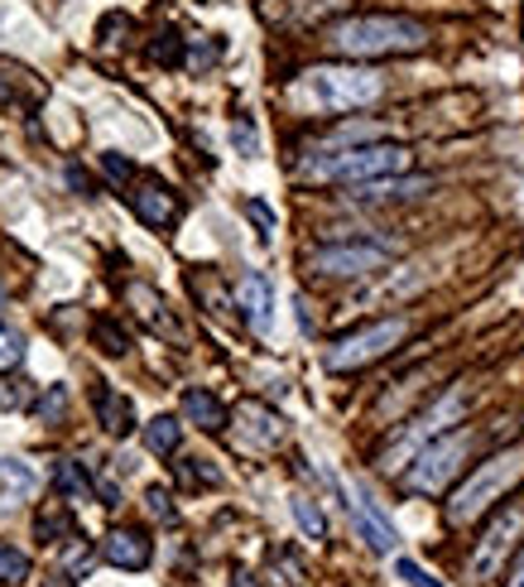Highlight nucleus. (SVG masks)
<instances>
[{
	"mask_svg": "<svg viewBox=\"0 0 524 587\" xmlns=\"http://www.w3.org/2000/svg\"><path fill=\"white\" fill-rule=\"evenodd\" d=\"M414 169V150L409 145H389V140H371V145H337V150H323L299 164V179L313 183H371V179H395Z\"/></svg>",
	"mask_w": 524,
	"mask_h": 587,
	"instance_id": "obj_1",
	"label": "nucleus"
},
{
	"mask_svg": "<svg viewBox=\"0 0 524 587\" xmlns=\"http://www.w3.org/2000/svg\"><path fill=\"white\" fill-rule=\"evenodd\" d=\"M327 44L342 58H399L429 48V24L409 15H347L327 30Z\"/></svg>",
	"mask_w": 524,
	"mask_h": 587,
	"instance_id": "obj_2",
	"label": "nucleus"
},
{
	"mask_svg": "<svg viewBox=\"0 0 524 587\" xmlns=\"http://www.w3.org/2000/svg\"><path fill=\"white\" fill-rule=\"evenodd\" d=\"M299 96L318 112H361L385 96V72L361 64H323L299 78Z\"/></svg>",
	"mask_w": 524,
	"mask_h": 587,
	"instance_id": "obj_3",
	"label": "nucleus"
},
{
	"mask_svg": "<svg viewBox=\"0 0 524 587\" xmlns=\"http://www.w3.org/2000/svg\"><path fill=\"white\" fill-rule=\"evenodd\" d=\"M515 482H524V448H505V452H496V458H486L481 468L453 492V500H447V520L471 525L477 516H486V510H491Z\"/></svg>",
	"mask_w": 524,
	"mask_h": 587,
	"instance_id": "obj_4",
	"label": "nucleus"
},
{
	"mask_svg": "<svg viewBox=\"0 0 524 587\" xmlns=\"http://www.w3.org/2000/svg\"><path fill=\"white\" fill-rule=\"evenodd\" d=\"M462 414H467V390L453 385L447 395H438L433 405L423 410L419 419H414L409 429L399 434L395 444H389V448L381 452V472H399V468H409V462L419 458V452L429 448L433 438H443L447 429H453V424H462Z\"/></svg>",
	"mask_w": 524,
	"mask_h": 587,
	"instance_id": "obj_5",
	"label": "nucleus"
},
{
	"mask_svg": "<svg viewBox=\"0 0 524 587\" xmlns=\"http://www.w3.org/2000/svg\"><path fill=\"white\" fill-rule=\"evenodd\" d=\"M405 337H409L405 318H385V323H371V327H361V333L337 337L333 347H327L323 366H327V371H361V366L389 357V352H395Z\"/></svg>",
	"mask_w": 524,
	"mask_h": 587,
	"instance_id": "obj_6",
	"label": "nucleus"
},
{
	"mask_svg": "<svg viewBox=\"0 0 524 587\" xmlns=\"http://www.w3.org/2000/svg\"><path fill=\"white\" fill-rule=\"evenodd\" d=\"M467 448H471V434H462V429L433 438V444L405 468V486H409L414 496H438L462 472V458H467Z\"/></svg>",
	"mask_w": 524,
	"mask_h": 587,
	"instance_id": "obj_7",
	"label": "nucleus"
},
{
	"mask_svg": "<svg viewBox=\"0 0 524 587\" xmlns=\"http://www.w3.org/2000/svg\"><path fill=\"white\" fill-rule=\"evenodd\" d=\"M389 261L385 246H371V241H342V246H318L308 255V271L327 275V279H351V275H375Z\"/></svg>",
	"mask_w": 524,
	"mask_h": 587,
	"instance_id": "obj_8",
	"label": "nucleus"
},
{
	"mask_svg": "<svg viewBox=\"0 0 524 587\" xmlns=\"http://www.w3.org/2000/svg\"><path fill=\"white\" fill-rule=\"evenodd\" d=\"M524 530V516L520 510H501L491 525H486V534L477 540V554H471V578H496L505 564V554L515 549V534Z\"/></svg>",
	"mask_w": 524,
	"mask_h": 587,
	"instance_id": "obj_9",
	"label": "nucleus"
},
{
	"mask_svg": "<svg viewBox=\"0 0 524 587\" xmlns=\"http://www.w3.org/2000/svg\"><path fill=\"white\" fill-rule=\"evenodd\" d=\"M126 198H130V207H136V217H140L144 227L164 231V227L178 222V198H174V188L160 183V179H136Z\"/></svg>",
	"mask_w": 524,
	"mask_h": 587,
	"instance_id": "obj_10",
	"label": "nucleus"
},
{
	"mask_svg": "<svg viewBox=\"0 0 524 587\" xmlns=\"http://www.w3.org/2000/svg\"><path fill=\"white\" fill-rule=\"evenodd\" d=\"M347 506H351V520H357V534L375 549V554H389V549L399 544L395 525L385 520V510L375 506V496L365 492V486H351V500H347Z\"/></svg>",
	"mask_w": 524,
	"mask_h": 587,
	"instance_id": "obj_11",
	"label": "nucleus"
},
{
	"mask_svg": "<svg viewBox=\"0 0 524 587\" xmlns=\"http://www.w3.org/2000/svg\"><path fill=\"white\" fill-rule=\"evenodd\" d=\"M236 309H241V318L251 323V333L270 337V327H275V289H270V279H265L260 271L241 275V285H236Z\"/></svg>",
	"mask_w": 524,
	"mask_h": 587,
	"instance_id": "obj_12",
	"label": "nucleus"
},
{
	"mask_svg": "<svg viewBox=\"0 0 524 587\" xmlns=\"http://www.w3.org/2000/svg\"><path fill=\"white\" fill-rule=\"evenodd\" d=\"M102 559L112 568H126V573H140V568H150V559H154V544L144 540V530H112L102 540Z\"/></svg>",
	"mask_w": 524,
	"mask_h": 587,
	"instance_id": "obj_13",
	"label": "nucleus"
},
{
	"mask_svg": "<svg viewBox=\"0 0 524 587\" xmlns=\"http://www.w3.org/2000/svg\"><path fill=\"white\" fill-rule=\"evenodd\" d=\"M236 424H241V444L246 448H275L279 438H284V419H279L275 410L255 405V400L236 410Z\"/></svg>",
	"mask_w": 524,
	"mask_h": 587,
	"instance_id": "obj_14",
	"label": "nucleus"
},
{
	"mask_svg": "<svg viewBox=\"0 0 524 587\" xmlns=\"http://www.w3.org/2000/svg\"><path fill=\"white\" fill-rule=\"evenodd\" d=\"M44 82L34 78L30 68L20 64H0V106H20V112H30V106L44 102Z\"/></svg>",
	"mask_w": 524,
	"mask_h": 587,
	"instance_id": "obj_15",
	"label": "nucleus"
},
{
	"mask_svg": "<svg viewBox=\"0 0 524 587\" xmlns=\"http://www.w3.org/2000/svg\"><path fill=\"white\" fill-rule=\"evenodd\" d=\"M92 405H96V419H102V429H106V434L126 438L130 429H136V405H130V400L120 395V390L96 385V390H92Z\"/></svg>",
	"mask_w": 524,
	"mask_h": 587,
	"instance_id": "obj_16",
	"label": "nucleus"
},
{
	"mask_svg": "<svg viewBox=\"0 0 524 587\" xmlns=\"http://www.w3.org/2000/svg\"><path fill=\"white\" fill-rule=\"evenodd\" d=\"M433 193V179H409V174H395V179H371V183H357L351 198H365V203H389V198H423Z\"/></svg>",
	"mask_w": 524,
	"mask_h": 587,
	"instance_id": "obj_17",
	"label": "nucleus"
},
{
	"mask_svg": "<svg viewBox=\"0 0 524 587\" xmlns=\"http://www.w3.org/2000/svg\"><path fill=\"white\" fill-rule=\"evenodd\" d=\"M183 419L188 424H198V429L207 434H217V429H226V405L212 395V390H183Z\"/></svg>",
	"mask_w": 524,
	"mask_h": 587,
	"instance_id": "obj_18",
	"label": "nucleus"
},
{
	"mask_svg": "<svg viewBox=\"0 0 524 587\" xmlns=\"http://www.w3.org/2000/svg\"><path fill=\"white\" fill-rule=\"evenodd\" d=\"M0 492H5V500H30L34 492H39V476H34L30 462L0 458Z\"/></svg>",
	"mask_w": 524,
	"mask_h": 587,
	"instance_id": "obj_19",
	"label": "nucleus"
},
{
	"mask_svg": "<svg viewBox=\"0 0 524 587\" xmlns=\"http://www.w3.org/2000/svg\"><path fill=\"white\" fill-rule=\"evenodd\" d=\"M34 534H39V544L78 540V520H72V510H63V506H48V510H39V520H34Z\"/></svg>",
	"mask_w": 524,
	"mask_h": 587,
	"instance_id": "obj_20",
	"label": "nucleus"
},
{
	"mask_svg": "<svg viewBox=\"0 0 524 587\" xmlns=\"http://www.w3.org/2000/svg\"><path fill=\"white\" fill-rule=\"evenodd\" d=\"M54 492L63 496V500H92L96 486H92V476L82 472L78 462H68V458H63V462L54 468Z\"/></svg>",
	"mask_w": 524,
	"mask_h": 587,
	"instance_id": "obj_21",
	"label": "nucleus"
},
{
	"mask_svg": "<svg viewBox=\"0 0 524 587\" xmlns=\"http://www.w3.org/2000/svg\"><path fill=\"white\" fill-rule=\"evenodd\" d=\"M178 438H183V424L174 419V414H160V419L144 424V448L160 452V458H168V452H178Z\"/></svg>",
	"mask_w": 524,
	"mask_h": 587,
	"instance_id": "obj_22",
	"label": "nucleus"
},
{
	"mask_svg": "<svg viewBox=\"0 0 524 587\" xmlns=\"http://www.w3.org/2000/svg\"><path fill=\"white\" fill-rule=\"evenodd\" d=\"M130 299L140 303V318H144L150 327H164V333H174V323L164 318V299H160V294H154L150 285H130Z\"/></svg>",
	"mask_w": 524,
	"mask_h": 587,
	"instance_id": "obj_23",
	"label": "nucleus"
},
{
	"mask_svg": "<svg viewBox=\"0 0 524 587\" xmlns=\"http://www.w3.org/2000/svg\"><path fill=\"white\" fill-rule=\"evenodd\" d=\"M92 342L106 352V357H126V352H130V337L120 333L112 318H96V323H92Z\"/></svg>",
	"mask_w": 524,
	"mask_h": 587,
	"instance_id": "obj_24",
	"label": "nucleus"
},
{
	"mask_svg": "<svg viewBox=\"0 0 524 587\" xmlns=\"http://www.w3.org/2000/svg\"><path fill=\"white\" fill-rule=\"evenodd\" d=\"M294 520H299V530L308 534V540H327V516L313 506L308 496H294Z\"/></svg>",
	"mask_w": 524,
	"mask_h": 587,
	"instance_id": "obj_25",
	"label": "nucleus"
},
{
	"mask_svg": "<svg viewBox=\"0 0 524 587\" xmlns=\"http://www.w3.org/2000/svg\"><path fill=\"white\" fill-rule=\"evenodd\" d=\"M30 578V559L15 544H0V583H24Z\"/></svg>",
	"mask_w": 524,
	"mask_h": 587,
	"instance_id": "obj_26",
	"label": "nucleus"
},
{
	"mask_svg": "<svg viewBox=\"0 0 524 587\" xmlns=\"http://www.w3.org/2000/svg\"><path fill=\"white\" fill-rule=\"evenodd\" d=\"M20 361H24V337H20V327H5V323H0V371H15Z\"/></svg>",
	"mask_w": 524,
	"mask_h": 587,
	"instance_id": "obj_27",
	"label": "nucleus"
},
{
	"mask_svg": "<svg viewBox=\"0 0 524 587\" xmlns=\"http://www.w3.org/2000/svg\"><path fill=\"white\" fill-rule=\"evenodd\" d=\"M144 506H150V516H154V520H164V525H174V520H178L174 496H168L164 486H150V492H144Z\"/></svg>",
	"mask_w": 524,
	"mask_h": 587,
	"instance_id": "obj_28",
	"label": "nucleus"
},
{
	"mask_svg": "<svg viewBox=\"0 0 524 587\" xmlns=\"http://www.w3.org/2000/svg\"><path fill=\"white\" fill-rule=\"evenodd\" d=\"M231 145H236V150L246 154V159L260 154V136H255V126H251L246 116H236V126H231Z\"/></svg>",
	"mask_w": 524,
	"mask_h": 587,
	"instance_id": "obj_29",
	"label": "nucleus"
},
{
	"mask_svg": "<svg viewBox=\"0 0 524 587\" xmlns=\"http://www.w3.org/2000/svg\"><path fill=\"white\" fill-rule=\"evenodd\" d=\"M178 476H183L188 486H217V472L207 468L202 458H183V462H178Z\"/></svg>",
	"mask_w": 524,
	"mask_h": 587,
	"instance_id": "obj_30",
	"label": "nucleus"
},
{
	"mask_svg": "<svg viewBox=\"0 0 524 587\" xmlns=\"http://www.w3.org/2000/svg\"><path fill=\"white\" fill-rule=\"evenodd\" d=\"M150 58L154 64H183V48H178V34H160V44H150Z\"/></svg>",
	"mask_w": 524,
	"mask_h": 587,
	"instance_id": "obj_31",
	"label": "nucleus"
},
{
	"mask_svg": "<svg viewBox=\"0 0 524 587\" xmlns=\"http://www.w3.org/2000/svg\"><path fill=\"white\" fill-rule=\"evenodd\" d=\"M395 573H399V578H405L409 587H443L438 578H429V573H423L419 564H414V559H399V564H395Z\"/></svg>",
	"mask_w": 524,
	"mask_h": 587,
	"instance_id": "obj_32",
	"label": "nucleus"
},
{
	"mask_svg": "<svg viewBox=\"0 0 524 587\" xmlns=\"http://www.w3.org/2000/svg\"><path fill=\"white\" fill-rule=\"evenodd\" d=\"M102 169H106V179H112V183L136 179V164H130V159H120V154H102Z\"/></svg>",
	"mask_w": 524,
	"mask_h": 587,
	"instance_id": "obj_33",
	"label": "nucleus"
},
{
	"mask_svg": "<svg viewBox=\"0 0 524 587\" xmlns=\"http://www.w3.org/2000/svg\"><path fill=\"white\" fill-rule=\"evenodd\" d=\"M63 410H68V390H63V385H54V390H48V395L39 400V414H44V419H58Z\"/></svg>",
	"mask_w": 524,
	"mask_h": 587,
	"instance_id": "obj_34",
	"label": "nucleus"
},
{
	"mask_svg": "<svg viewBox=\"0 0 524 587\" xmlns=\"http://www.w3.org/2000/svg\"><path fill=\"white\" fill-rule=\"evenodd\" d=\"M246 217L260 227V237H275V212L265 203H246Z\"/></svg>",
	"mask_w": 524,
	"mask_h": 587,
	"instance_id": "obj_35",
	"label": "nucleus"
},
{
	"mask_svg": "<svg viewBox=\"0 0 524 587\" xmlns=\"http://www.w3.org/2000/svg\"><path fill=\"white\" fill-rule=\"evenodd\" d=\"M24 381H0V410H20L24 405Z\"/></svg>",
	"mask_w": 524,
	"mask_h": 587,
	"instance_id": "obj_36",
	"label": "nucleus"
},
{
	"mask_svg": "<svg viewBox=\"0 0 524 587\" xmlns=\"http://www.w3.org/2000/svg\"><path fill=\"white\" fill-rule=\"evenodd\" d=\"M505 587H524V554L515 559V568H510V578H505Z\"/></svg>",
	"mask_w": 524,
	"mask_h": 587,
	"instance_id": "obj_37",
	"label": "nucleus"
},
{
	"mask_svg": "<svg viewBox=\"0 0 524 587\" xmlns=\"http://www.w3.org/2000/svg\"><path fill=\"white\" fill-rule=\"evenodd\" d=\"M68 183H72V188H82V193H88V188H92V183H88V174H82V169H78V164H72V169H68Z\"/></svg>",
	"mask_w": 524,
	"mask_h": 587,
	"instance_id": "obj_38",
	"label": "nucleus"
},
{
	"mask_svg": "<svg viewBox=\"0 0 524 587\" xmlns=\"http://www.w3.org/2000/svg\"><path fill=\"white\" fill-rule=\"evenodd\" d=\"M231 587H260V578H255V573H246V568H236V578H231Z\"/></svg>",
	"mask_w": 524,
	"mask_h": 587,
	"instance_id": "obj_39",
	"label": "nucleus"
},
{
	"mask_svg": "<svg viewBox=\"0 0 524 587\" xmlns=\"http://www.w3.org/2000/svg\"><path fill=\"white\" fill-rule=\"evenodd\" d=\"M44 587H72V578H68V573H48Z\"/></svg>",
	"mask_w": 524,
	"mask_h": 587,
	"instance_id": "obj_40",
	"label": "nucleus"
},
{
	"mask_svg": "<svg viewBox=\"0 0 524 587\" xmlns=\"http://www.w3.org/2000/svg\"><path fill=\"white\" fill-rule=\"evenodd\" d=\"M0 303H5V285H0Z\"/></svg>",
	"mask_w": 524,
	"mask_h": 587,
	"instance_id": "obj_41",
	"label": "nucleus"
}]
</instances>
